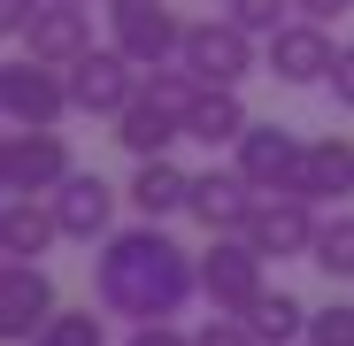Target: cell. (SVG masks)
<instances>
[{"instance_id":"1","label":"cell","mask_w":354,"mask_h":346,"mask_svg":"<svg viewBox=\"0 0 354 346\" xmlns=\"http://www.w3.org/2000/svg\"><path fill=\"white\" fill-rule=\"evenodd\" d=\"M93 293L108 316H131V323H169L201 293V262L169 239L154 215H139L131 231H108L100 239V269H93Z\"/></svg>"},{"instance_id":"2","label":"cell","mask_w":354,"mask_h":346,"mask_svg":"<svg viewBox=\"0 0 354 346\" xmlns=\"http://www.w3.org/2000/svg\"><path fill=\"white\" fill-rule=\"evenodd\" d=\"M262 247L247 239V231H216V247L201 254V293H208V308H223V316H247L270 285H262Z\"/></svg>"},{"instance_id":"3","label":"cell","mask_w":354,"mask_h":346,"mask_svg":"<svg viewBox=\"0 0 354 346\" xmlns=\"http://www.w3.org/2000/svg\"><path fill=\"white\" fill-rule=\"evenodd\" d=\"M70 177V146L54 124H8L0 139V193H54Z\"/></svg>"},{"instance_id":"4","label":"cell","mask_w":354,"mask_h":346,"mask_svg":"<svg viewBox=\"0 0 354 346\" xmlns=\"http://www.w3.org/2000/svg\"><path fill=\"white\" fill-rule=\"evenodd\" d=\"M177 62H185L201 85H239L262 54H254V31L231 23V16H208V23H185V46H177Z\"/></svg>"},{"instance_id":"5","label":"cell","mask_w":354,"mask_h":346,"mask_svg":"<svg viewBox=\"0 0 354 346\" xmlns=\"http://www.w3.org/2000/svg\"><path fill=\"white\" fill-rule=\"evenodd\" d=\"M70 108H77L70 100V70L39 62V54L0 70V115H8V124H62Z\"/></svg>"},{"instance_id":"6","label":"cell","mask_w":354,"mask_h":346,"mask_svg":"<svg viewBox=\"0 0 354 346\" xmlns=\"http://www.w3.org/2000/svg\"><path fill=\"white\" fill-rule=\"evenodd\" d=\"M108 46H124L139 70H162V62H177V46H185V23H177L162 0H108Z\"/></svg>"},{"instance_id":"7","label":"cell","mask_w":354,"mask_h":346,"mask_svg":"<svg viewBox=\"0 0 354 346\" xmlns=\"http://www.w3.org/2000/svg\"><path fill=\"white\" fill-rule=\"evenodd\" d=\"M331 62H339V46H331V23L316 16H292L285 31L262 39V70L277 85H331Z\"/></svg>"},{"instance_id":"8","label":"cell","mask_w":354,"mask_h":346,"mask_svg":"<svg viewBox=\"0 0 354 346\" xmlns=\"http://www.w3.org/2000/svg\"><path fill=\"white\" fill-rule=\"evenodd\" d=\"M54 316H62V300H54V277L39 262H0V338L31 346Z\"/></svg>"},{"instance_id":"9","label":"cell","mask_w":354,"mask_h":346,"mask_svg":"<svg viewBox=\"0 0 354 346\" xmlns=\"http://www.w3.org/2000/svg\"><path fill=\"white\" fill-rule=\"evenodd\" d=\"M316 231H324V215H316V200H308V193H262V200H254V215H247V239H254L270 262L308 254V247H316Z\"/></svg>"},{"instance_id":"10","label":"cell","mask_w":354,"mask_h":346,"mask_svg":"<svg viewBox=\"0 0 354 346\" xmlns=\"http://www.w3.org/2000/svg\"><path fill=\"white\" fill-rule=\"evenodd\" d=\"M70 100L77 115H124L139 100V62L124 46H93L85 62H70Z\"/></svg>"},{"instance_id":"11","label":"cell","mask_w":354,"mask_h":346,"mask_svg":"<svg viewBox=\"0 0 354 346\" xmlns=\"http://www.w3.org/2000/svg\"><path fill=\"white\" fill-rule=\"evenodd\" d=\"M231 162L247 169L254 193H292V177H301V139L285 124H247L239 146H231Z\"/></svg>"},{"instance_id":"12","label":"cell","mask_w":354,"mask_h":346,"mask_svg":"<svg viewBox=\"0 0 354 346\" xmlns=\"http://www.w3.org/2000/svg\"><path fill=\"white\" fill-rule=\"evenodd\" d=\"M24 46L39 54V62H54V70L85 62V54H93V8H85V0H46V8L24 23Z\"/></svg>"},{"instance_id":"13","label":"cell","mask_w":354,"mask_h":346,"mask_svg":"<svg viewBox=\"0 0 354 346\" xmlns=\"http://www.w3.org/2000/svg\"><path fill=\"white\" fill-rule=\"evenodd\" d=\"M46 200H54V215H62V239H77V247L108 239V223H115V185L93 177V169H70Z\"/></svg>"},{"instance_id":"14","label":"cell","mask_w":354,"mask_h":346,"mask_svg":"<svg viewBox=\"0 0 354 346\" xmlns=\"http://www.w3.org/2000/svg\"><path fill=\"white\" fill-rule=\"evenodd\" d=\"M54 239H62L54 200L46 193H8V208H0V254H8V262H39Z\"/></svg>"},{"instance_id":"15","label":"cell","mask_w":354,"mask_h":346,"mask_svg":"<svg viewBox=\"0 0 354 346\" xmlns=\"http://www.w3.org/2000/svg\"><path fill=\"white\" fill-rule=\"evenodd\" d=\"M254 185H247V169L231 162V169H201L193 177V208L185 215H201L208 231H247V215H254Z\"/></svg>"},{"instance_id":"16","label":"cell","mask_w":354,"mask_h":346,"mask_svg":"<svg viewBox=\"0 0 354 346\" xmlns=\"http://www.w3.org/2000/svg\"><path fill=\"white\" fill-rule=\"evenodd\" d=\"M292 193H308L316 208H324V200H346V193H354V139H346V131L308 139V146H301V177H292Z\"/></svg>"},{"instance_id":"17","label":"cell","mask_w":354,"mask_h":346,"mask_svg":"<svg viewBox=\"0 0 354 346\" xmlns=\"http://www.w3.org/2000/svg\"><path fill=\"white\" fill-rule=\"evenodd\" d=\"M115 139H124L139 162H147V154H169L177 139H185V115H177L169 100H154V93L139 85V100H131L124 115H115Z\"/></svg>"},{"instance_id":"18","label":"cell","mask_w":354,"mask_h":346,"mask_svg":"<svg viewBox=\"0 0 354 346\" xmlns=\"http://www.w3.org/2000/svg\"><path fill=\"white\" fill-rule=\"evenodd\" d=\"M247 124H254V115H247L239 85H201V100H193V115H185V139H201V146H239Z\"/></svg>"},{"instance_id":"19","label":"cell","mask_w":354,"mask_h":346,"mask_svg":"<svg viewBox=\"0 0 354 346\" xmlns=\"http://www.w3.org/2000/svg\"><path fill=\"white\" fill-rule=\"evenodd\" d=\"M131 208L154 215V223L177 215V208H193V177H185L169 154H147V162H139V177H131Z\"/></svg>"},{"instance_id":"20","label":"cell","mask_w":354,"mask_h":346,"mask_svg":"<svg viewBox=\"0 0 354 346\" xmlns=\"http://www.w3.org/2000/svg\"><path fill=\"white\" fill-rule=\"evenodd\" d=\"M308 316H316V308H308V300H292L285 285H277V293H262V300L247 308V323H254L262 346H292V338H308Z\"/></svg>"},{"instance_id":"21","label":"cell","mask_w":354,"mask_h":346,"mask_svg":"<svg viewBox=\"0 0 354 346\" xmlns=\"http://www.w3.org/2000/svg\"><path fill=\"white\" fill-rule=\"evenodd\" d=\"M308 262H316L331 285H354V215H346V208H339V215H324V231H316Z\"/></svg>"},{"instance_id":"22","label":"cell","mask_w":354,"mask_h":346,"mask_svg":"<svg viewBox=\"0 0 354 346\" xmlns=\"http://www.w3.org/2000/svg\"><path fill=\"white\" fill-rule=\"evenodd\" d=\"M31 346H108V323H100L93 308H62V316H54Z\"/></svg>"},{"instance_id":"23","label":"cell","mask_w":354,"mask_h":346,"mask_svg":"<svg viewBox=\"0 0 354 346\" xmlns=\"http://www.w3.org/2000/svg\"><path fill=\"white\" fill-rule=\"evenodd\" d=\"M285 8H292V0H231L223 16H231V23H247L254 39H270V31H285V23H292Z\"/></svg>"},{"instance_id":"24","label":"cell","mask_w":354,"mask_h":346,"mask_svg":"<svg viewBox=\"0 0 354 346\" xmlns=\"http://www.w3.org/2000/svg\"><path fill=\"white\" fill-rule=\"evenodd\" d=\"M308 346H354V308H346V300L316 308V316H308Z\"/></svg>"},{"instance_id":"25","label":"cell","mask_w":354,"mask_h":346,"mask_svg":"<svg viewBox=\"0 0 354 346\" xmlns=\"http://www.w3.org/2000/svg\"><path fill=\"white\" fill-rule=\"evenodd\" d=\"M193 346H262V338H254V323H247V316H223V308H216V316L193 331Z\"/></svg>"},{"instance_id":"26","label":"cell","mask_w":354,"mask_h":346,"mask_svg":"<svg viewBox=\"0 0 354 346\" xmlns=\"http://www.w3.org/2000/svg\"><path fill=\"white\" fill-rule=\"evenodd\" d=\"M124 346H193V331H177V323H139Z\"/></svg>"},{"instance_id":"27","label":"cell","mask_w":354,"mask_h":346,"mask_svg":"<svg viewBox=\"0 0 354 346\" xmlns=\"http://www.w3.org/2000/svg\"><path fill=\"white\" fill-rule=\"evenodd\" d=\"M331 100H339V108H354V39L339 46V62H331Z\"/></svg>"},{"instance_id":"28","label":"cell","mask_w":354,"mask_h":346,"mask_svg":"<svg viewBox=\"0 0 354 346\" xmlns=\"http://www.w3.org/2000/svg\"><path fill=\"white\" fill-rule=\"evenodd\" d=\"M31 16H39V0H0V31H8V39H24Z\"/></svg>"},{"instance_id":"29","label":"cell","mask_w":354,"mask_h":346,"mask_svg":"<svg viewBox=\"0 0 354 346\" xmlns=\"http://www.w3.org/2000/svg\"><path fill=\"white\" fill-rule=\"evenodd\" d=\"M354 0H292V16H316V23H339Z\"/></svg>"},{"instance_id":"30","label":"cell","mask_w":354,"mask_h":346,"mask_svg":"<svg viewBox=\"0 0 354 346\" xmlns=\"http://www.w3.org/2000/svg\"><path fill=\"white\" fill-rule=\"evenodd\" d=\"M85 8H93V0H85Z\"/></svg>"}]
</instances>
